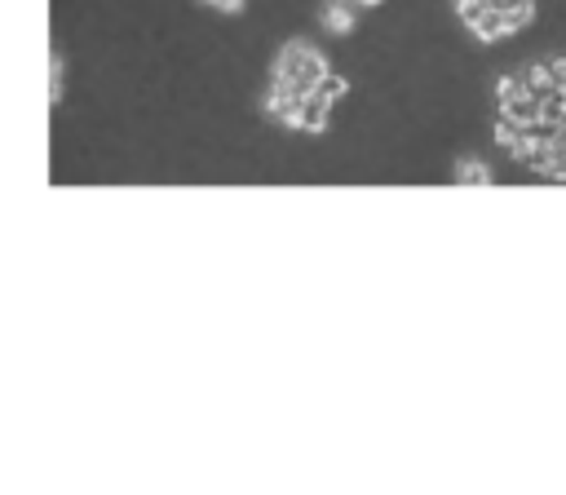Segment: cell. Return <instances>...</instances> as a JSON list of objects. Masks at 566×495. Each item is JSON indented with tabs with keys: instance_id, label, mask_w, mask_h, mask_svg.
Instances as JSON below:
<instances>
[{
	"instance_id": "1",
	"label": "cell",
	"mask_w": 566,
	"mask_h": 495,
	"mask_svg": "<svg viewBox=\"0 0 566 495\" xmlns=\"http://www.w3.org/2000/svg\"><path fill=\"white\" fill-rule=\"evenodd\" d=\"M495 141L544 177H566V57L522 66L500 84Z\"/></svg>"
},
{
	"instance_id": "2",
	"label": "cell",
	"mask_w": 566,
	"mask_h": 495,
	"mask_svg": "<svg viewBox=\"0 0 566 495\" xmlns=\"http://www.w3.org/2000/svg\"><path fill=\"white\" fill-rule=\"evenodd\" d=\"M345 93V80L332 75V62L323 49H314L310 40H287L274 53L270 66V84L261 93V110L265 119L296 128V133H323L332 102Z\"/></svg>"
},
{
	"instance_id": "3",
	"label": "cell",
	"mask_w": 566,
	"mask_h": 495,
	"mask_svg": "<svg viewBox=\"0 0 566 495\" xmlns=\"http://www.w3.org/2000/svg\"><path fill=\"white\" fill-rule=\"evenodd\" d=\"M455 13L478 40H504L531 22L535 0H455Z\"/></svg>"
},
{
	"instance_id": "4",
	"label": "cell",
	"mask_w": 566,
	"mask_h": 495,
	"mask_svg": "<svg viewBox=\"0 0 566 495\" xmlns=\"http://www.w3.org/2000/svg\"><path fill=\"white\" fill-rule=\"evenodd\" d=\"M354 22H358V4L354 0H323L318 4V27L327 35H349Z\"/></svg>"
},
{
	"instance_id": "5",
	"label": "cell",
	"mask_w": 566,
	"mask_h": 495,
	"mask_svg": "<svg viewBox=\"0 0 566 495\" xmlns=\"http://www.w3.org/2000/svg\"><path fill=\"white\" fill-rule=\"evenodd\" d=\"M451 181L455 186H495V172L482 155H460L455 168H451Z\"/></svg>"
},
{
	"instance_id": "6",
	"label": "cell",
	"mask_w": 566,
	"mask_h": 495,
	"mask_svg": "<svg viewBox=\"0 0 566 495\" xmlns=\"http://www.w3.org/2000/svg\"><path fill=\"white\" fill-rule=\"evenodd\" d=\"M62 75H66V62L62 53L49 57V106H62Z\"/></svg>"
},
{
	"instance_id": "7",
	"label": "cell",
	"mask_w": 566,
	"mask_h": 495,
	"mask_svg": "<svg viewBox=\"0 0 566 495\" xmlns=\"http://www.w3.org/2000/svg\"><path fill=\"white\" fill-rule=\"evenodd\" d=\"M199 4H208V9H217V13H243L248 0H199Z\"/></svg>"
}]
</instances>
